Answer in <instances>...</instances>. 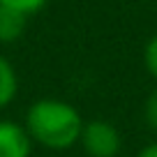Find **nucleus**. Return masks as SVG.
Here are the masks:
<instances>
[{"label":"nucleus","mask_w":157,"mask_h":157,"mask_svg":"<svg viewBox=\"0 0 157 157\" xmlns=\"http://www.w3.org/2000/svg\"><path fill=\"white\" fill-rule=\"evenodd\" d=\"M25 129L33 141L49 150H67L78 143L83 120L76 109L63 99H37L28 109Z\"/></svg>","instance_id":"obj_1"},{"label":"nucleus","mask_w":157,"mask_h":157,"mask_svg":"<svg viewBox=\"0 0 157 157\" xmlns=\"http://www.w3.org/2000/svg\"><path fill=\"white\" fill-rule=\"evenodd\" d=\"M81 146L88 157H116L120 152V132L106 120H90L81 129Z\"/></svg>","instance_id":"obj_2"},{"label":"nucleus","mask_w":157,"mask_h":157,"mask_svg":"<svg viewBox=\"0 0 157 157\" xmlns=\"http://www.w3.org/2000/svg\"><path fill=\"white\" fill-rule=\"evenodd\" d=\"M33 139L28 129L12 120H0V157H30Z\"/></svg>","instance_id":"obj_3"},{"label":"nucleus","mask_w":157,"mask_h":157,"mask_svg":"<svg viewBox=\"0 0 157 157\" xmlns=\"http://www.w3.org/2000/svg\"><path fill=\"white\" fill-rule=\"evenodd\" d=\"M25 19H28L25 14L0 5V44L16 42L25 30Z\"/></svg>","instance_id":"obj_4"},{"label":"nucleus","mask_w":157,"mask_h":157,"mask_svg":"<svg viewBox=\"0 0 157 157\" xmlns=\"http://www.w3.org/2000/svg\"><path fill=\"white\" fill-rule=\"evenodd\" d=\"M16 90H19V78H16L14 67L5 56H0V109L12 104V99L16 97Z\"/></svg>","instance_id":"obj_5"},{"label":"nucleus","mask_w":157,"mask_h":157,"mask_svg":"<svg viewBox=\"0 0 157 157\" xmlns=\"http://www.w3.org/2000/svg\"><path fill=\"white\" fill-rule=\"evenodd\" d=\"M46 0H0V5L2 7H12V10L21 12V14H35L37 10H42L44 7Z\"/></svg>","instance_id":"obj_6"},{"label":"nucleus","mask_w":157,"mask_h":157,"mask_svg":"<svg viewBox=\"0 0 157 157\" xmlns=\"http://www.w3.org/2000/svg\"><path fill=\"white\" fill-rule=\"evenodd\" d=\"M143 63H146L148 74L157 81V35L146 44V51H143Z\"/></svg>","instance_id":"obj_7"},{"label":"nucleus","mask_w":157,"mask_h":157,"mask_svg":"<svg viewBox=\"0 0 157 157\" xmlns=\"http://www.w3.org/2000/svg\"><path fill=\"white\" fill-rule=\"evenodd\" d=\"M143 118H146V123L150 129L157 132V88L148 95L146 99V106H143Z\"/></svg>","instance_id":"obj_8"},{"label":"nucleus","mask_w":157,"mask_h":157,"mask_svg":"<svg viewBox=\"0 0 157 157\" xmlns=\"http://www.w3.org/2000/svg\"><path fill=\"white\" fill-rule=\"evenodd\" d=\"M136 157H157V143H150V146H146Z\"/></svg>","instance_id":"obj_9"}]
</instances>
